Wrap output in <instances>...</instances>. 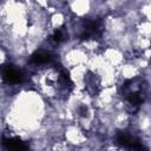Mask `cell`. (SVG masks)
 Masks as SVG:
<instances>
[{
	"instance_id": "cell-1",
	"label": "cell",
	"mask_w": 151,
	"mask_h": 151,
	"mask_svg": "<svg viewBox=\"0 0 151 151\" xmlns=\"http://www.w3.org/2000/svg\"><path fill=\"white\" fill-rule=\"evenodd\" d=\"M101 33V21L100 20H88L85 25L81 39H94L100 37Z\"/></svg>"
},
{
	"instance_id": "cell-2",
	"label": "cell",
	"mask_w": 151,
	"mask_h": 151,
	"mask_svg": "<svg viewBox=\"0 0 151 151\" xmlns=\"http://www.w3.org/2000/svg\"><path fill=\"white\" fill-rule=\"evenodd\" d=\"M2 76H4V79L8 83H12V84H17V83H21L22 81V73L13 67L12 65H7L4 67V71H2Z\"/></svg>"
},
{
	"instance_id": "cell-3",
	"label": "cell",
	"mask_w": 151,
	"mask_h": 151,
	"mask_svg": "<svg viewBox=\"0 0 151 151\" xmlns=\"http://www.w3.org/2000/svg\"><path fill=\"white\" fill-rule=\"evenodd\" d=\"M4 146L8 151H28V146L18 137H11L4 139Z\"/></svg>"
},
{
	"instance_id": "cell-4",
	"label": "cell",
	"mask_w": 151,
	"mask_h": 151,
	"mask_svg": "<svg viewBox=\"0 0 151 151\" xmlns=\"http://www.w3.org/2000/svg\"><path fill=\"white\" fill-rule=\"evenodd\" d=\"M134 140H136L134 138H132L131 136H129V134H126V133H124V132H119V133L117 134V143H118L122 147H124V149H126V150L132 151Z\"/></svg>"
},
{
	"instance_id": "cell-5",
	"label": "cell",
	"mask_w": 151,
	"mask_h": 151,
	"mask_svg": "<svg viewBox=\"0 0 151 151\" xmlns=\"http://www.w3.org/2000/svg\"><path fill=\"white\" fill-rule=\"evenodd\" d=\"M52 60V55L45 52H37L31 57V61L34 64H46Z\"/></svg>"
},
{
	"instance_id": "cell-6",
	"label": "cell",
	"mask_w": 151,
	"mask_h": 151,
	"mask_svg": "<svg viewBox=\"0 0 151 151\" xmlns=\"http://www.w3.org/2000/svg\"><path fill=\"white\" fill-rule=\"evenodd\" d=\"M127 101H129V104H131L132 106H137V105L140 104L142 98H140L139 93H131V94L127 97Z\"/></svg>"
},
{
	"instance_id": "cell-7",
	"label": "cell",
	"mask_w": 151,
	"mask_h": 151,
	"mask_svg": "<svg viewBox=\"0 0 151 151\" xmlns=\"http://www.w3.org/2000/svg\"><path fill=\"white\" fill-rule=\"evenodd\" d=\"M64 38H65V37H64V33H63L61 29H55V31H54V33H53V39H54L57 42L63 41Z\"/></svg>"
}]
</instances>
